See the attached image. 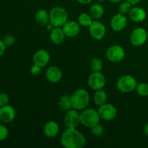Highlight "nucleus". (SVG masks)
Listing matches in <instances>:
<instances>
[{
	"mask_svg": "<svg viewBox=\"0 0 148 148\" xmlns=\"http://www.w3.org/2000/svg\"><path fill=\"white\" fill-rule=\"evenodd\" d=\"M106 57L110 62L117 63L120 62L125 56V51L123 47H121L119 45H114L111 46L107 49Z\"/></svg>",
	"mask_w": 148,
	"mask_h": 148,
	"instance_id": "obj_7",
	"label": "nucleus"
},
{
	"mask_svg": "<svg viewBox=\"0 0 148 148\" xmlns=\"http://www.w3.org/2000/svg\"><path fill=\"white\" fill-rule=\"evenodd\" d=\"M98 1H99V2H103V1H105L106 0H97Z\"/></svg>",
	"mask_w": 148,
	"mask_h": 148,
	"instance_id": "obj_39",
	"label": "nucleus"
},
{
	"mask_svg": "<svg viewBox=\"0 0 148 148\" xmlns=\"http://www.w3.org/2000/svg\"><path fill=\"white\" fill-rule=\"evenodd\" d=\"M108 1H111V2L112 3H116V4H117V3H121L123 0H108Z\"/></svg>",
	"mask_w": 148,
	"mask_h": 148,
	"instance_id": "obj_38",
	"label": "nucleus"
},
{
	"mask_svg": "<svg viewBox=\"0 0 148 148\" xmlns=\"http://www.w3.org/2000/svg\"><path fill=\"white\" fill-rule=\"evenodd\" d=\"M6 47H7V46L4 44L3 40H0V56H3L4 53H5Z\"/></svg>",
	"mask_w": 148,
	"mask_h": 148,
	"instance_id": "obj_33",
	"label": "nucleus"
},
{
	"mask_svg": "<svg viewBox=\"0 0 148 148\" xmlns=\"http://www.w3.org/2000/svg\"><path fill=\"white\" fill-rule=\"evenodd\" d=\"M104 132V129L101 124H98L91 128V133L95 137H101Z\"/></svg>",
	"mask_w": 148,
	"mask_h": 148,
	"instance_id": "obj_28",
	"label": "nucleus"
},
{
	"mask_svg": "<svg viewBox=\"0 0 148 148\" xmlns=\"http://www.w3.org/2000/svg\"><path fill=\"white\" fill-rule=\"evenodd\" d=\"M137 82L135 78L131 75H124L117 80V89L123 93H129L136 89Z\"/></svg>",
	"mask_w": 148,
	"mask_h": 148,
	"instance_id": "obj_5",
	"label": "nucleus"
},
{
	"mask_svg": "<svg viewBox=\"0 0 148 148\" xmlns=\"http://www.w3.org/2000/svg\"><path fill=\"white\" fill-rule=\"evenodd\" d=\"M89 32L92 38L100 40L105 37L106 29L105 25L100 21H93L89 26Z\"/></svg>",
	"mask_w": 148,
	"mask_h": 148,
	"instance_id": "obj_11",
	"label": "nucleus"
},
{
	"mask_svg": "<svg viewBox=\"0 0 148 148\" xmlns=\"http://www.w3.org/2000/svg\"><path fill=\"white\" fill-rule=\"evenodd\" d=\"M72 108L77 111L84 110L90 102V95L85 89H78L71 95Z\"/></svg>",
	"mask_w": 148,
	"mask_h": 148,
	"instance_id": "obj_2",
	"label": "nucleus"
},
{
	"mask_svg": "<svg viewBox=\"0 0 148 148\" xmlns=\"http://www.w3.org/2000/svg\"><path fill=\"white\" fill-rule=\"evenodd\" d=\"M147 31L142 27L134 29L130 35V42L135 46H143L147 41Z\"/></svg>",
	"mask_w": 148,
	"mask_h": 148,
	"instance_id": "obj_10",
	"label": "nucleus"
},
{
	"mask_svg": "<svg viewBox=\"0 0 148 148\" xmlns=\"http://www.w3.org/2000/svg\"><path fill=\"white\" fill-rule=\"evenodd\" d=\"M3 41H4L6 46H11L14 42V38L11 35H7V36H4Z\"/></svg>",
	"mask_w": 148,
	"mask_h": 148,
	"instance_id": "obj_31",
	"label": "nucleus"
},
{
	"mask_svg": "<svg viewBox=\"0 0 148 148\" xmlns=\"http://www.w3.org/2000/svg\"><path fill=\"white\" fill-rule=\"evenodd\" d=\"M58 105H59V108L62 110H63V111H67L73 108H72L71 96H69L68 95H62L59 98Z\"/></svg>",
	"mask_w": 148,
	"mask_h": 148,
	"instance_id": "obj_21",
	"label": "nucleus"
},
{
	"mask_svg": "<svg viewBox=\"0 0 148 148\" xmlns=\"http://www.w3.org/2000/svg\"><path fill=\"white\" fill-rule=\"evenodd\" d=\"M59 132V127L57 122L50 121L46 123L43 127V134L49 138H53L58 134Z\"/></svg>",
	"mask_w": 148,
	"mask_h": 148,
	"instance_id": "obj_17",
	"label": "nucleus"
},
{
	"mask_svg": "<svg viewBox=\"0 0 148 148\" xmlns=\"http://www.w3.org/2000/svg\"><path fill=\"white\" fill-rule=\"evenodd\" d=\"M129 16L134 23H140L146 18V12L142 7H134L131 9Z\"/></svg>",
	"mask_w": 148,
	"mask_h": 148,
	"instance_id": "obj_18",
	"label": "nucleus"
},
{
	"mask_svg": "<svg viewBox=\"0 0 148 148\" xmlns=\"http://www.w3.org/2000/svg\"><path fill=\"white\" fill-rule=\"evenodd\" d=\"M92 17H91L90 14H88L87 13H81L79 16H78V23H79L80 25L85 26V27H89L92 21Z\"/></svg>",
	"mask_w": 148,
	"mask_h": 148,
	"instance_id": "obj_24",
	"label": "nucleus"
},
{
	"mask_svg": "<svg viewBox=\"0 0 148 148\" xmlns=\"http://www.w3.org/2000/svg\"><path fill=\"white\" fill-rule=\"evenodd\" d=\"M35 20H36L37 24L41 26V27L46 26L48 23L50 22L49 13L46 10H43V9L38 10L36 12V15H35Z\"/></svg>",
	"mask_w": 148,
	"mask_h": 148,
	"instance_id": "obj_20",
	"label": "nucleus"
},
{
	"mask_svg": "<svg viewBox=\"0 0 148 148\" xmlns=\"http://www.w3.org/2000/svg\"><path fill=\"white\" fill-rule=\"evenodd\" d=\"M9 131L6 126L0 124V141L6 140L8 137Z\"/></svg>",
	"mask_w": 148,
	"mask_h": 148,
	"instance_id": "obj_29",
	"label": "nucleus"
},
{
	"mask_svg": "<svg viewBox=\"0 0 148 148\" xmlns=\"http://www.w3.org/2000/svg\"><path fill=\"white\" fill-rule=\"evenodd\" d=\"M50 23L56 27H62L68 21V12L64 7H54L49 12Z\"/></svg>",
	"mask_w": 148,
	"mask_h": 148,
	"instance_id": "obj_3",
	"label": "nucleus"
},
{
	"mask_svg": "<svg viewBox=\"0 0 148 148\" xmlns=\"http://www.w3.org/2000/svg\"><path fill=\"white\" fill-rule=\"evenodd\" d=\"M40 70H41V67L38 66V65L34 64H33V65L31 66V68H30V72H31L32 75H38V74L40 73Z\"/></svg>",
	"mask_w": 148,
	"mask_h": 148,
	"instance_id": "obj_32",
	"label": "nucleus"
},
{
	"mask_svg": "<svg viewBox=\"0 0 148 148\" xmlns=\"http://www.w3.org/2000/svg\"><path fill=\"white\" fill-rule=\"evenodd\" d=\"M93 100L95 105L98 106H101L106 103L107 100H108L106 92L103 89L98 90L95 91V94H94Z\"/></svg>",
	"mask_w": 148,
	"mask_h": 148,
	"instance_id": "obj_22",
	"label": "nucleus"
},
{
	"mask_svg": "<svg viewBox=\"0 0 148 148\" xmlns=\"http://www.w3.org/2000/svg\"><path fill=\"white\" fill-rule=\"evenodd\" d=\"M46 77L52 83L58 82L62 77V70L56 66H49L46 72Z\"/></svg>",
	"mask_w": 148,
	"mask_h": 148,
	"instance_id": "obj_16",
	"label": "nucleus"
},
{
	"mask_svg": "<svg viewBox=\"0 0 148 148\" xmlns=\"http://www.w3.org/2000/svg\"><path fill=\"white\" fill-rule=\"evenodd\" d=\"M10 102V96L5 92H0V107L8 105Z\"/></svg>",
	"mask_w": 148,
	"mask_h": 148,
	"instance_id": "obj_30",
	"label": "nucleus"
},
{
	"mask_svg": "<svg viewBox=\"0 0 148 148\" xmlns=\"http://www.w3.org/2000/svg\"><path fill=\"white\" fill-rule=\"evenodd\" d=\"M144 132L145 134H146V135L148 136V123L147 124H146L145 126L144 127Z\"/></svg>",
	"mask_w": 148,
	"mask_h": 148,
	"instance_id": "obj_37",
	"label": "nucleus"
},
{
	"mask_svg": "<svg viewBox=\"0 0 148 148\" xmlns=\"http://www.w3.org/2000/svg\"><path fill=\"white\" fill-rule=\"evenodd\" d=\"M15 110L12 106L6 105L0 107V121L4 123H10L15 118Z\"/></svg>",
	"mask_w": 148,
	"mask_h": 148,
	"instance_id": "obj_15",
	"label": "nucleus"
},
{
	"mask_svg": "<svg viewBox=\"0 0 148 148\" xmlns=\"http://www.w3.org/2000/svg\"><path fill=\"white\" fill-rule=\"evenodd\" d=\"M98 112L101 119L106 121H112L117 116L116 108L110 103H105L99 106Z\"/></svg>",
	"mask_w": 148,
	"mask_h": 148,
	"instance_id": "obj_8",
	"label": "nucleus"
},
{
	"mask_svg": "<svg viewBox=\"0 0 148 148\" xmlns=\"http://www.w3.org/2000/svg\"><path fill=\"white\" fill-rule=\"evenodd\" d=\"M135 90L137 94L140 96H148V84L145 83V82H140V83L137 84Z\"/></svg>",
	"mask_w": 148,
	"mask_h": 148,
	"instance_id": "obj_26",
	"label": "nucleus"
},
{
	"mask_svg": "<svg viewBox=\"0 0 148 148\" xmlns=\"http://www.w3.org/2000/svg\"><path fill=\"white\" fill-rule=\"evenodd\" d=\"M130 3H131L132 5H136V4H139L141 1V0H127Z\"/></svg>",
	"mask_w": 148,
	"mask_h": 148,
	"instance_id": "obj_35",
	"label": "nucleus"
},
{
	"mask_svg": "<svg viewBox=\"0 0 148 148\" xmlns=\"http://www.w3.org/2000/svg\"><path fill=\"white\" fill-rule=\"evenodd\" d=\"M132 5L131 4V3L129 2L127 0L125 1H122L119 6V12L123 14H129L132 9Z\"/></svg>",
	"mask_w": 148,
	"mask_h": 148,
	"instance_id": "obj_27",
	"label": "nucleus"
},
{
	"mask_svg": "<svg viewBox=\"0 0 148 148\" xmlns=\"http://www.w3.org/2000/svg\"><path fill=\"white\" fill-rule=\"evenodd\" d=\"M79 3L82 4H90V2H92V0H77Z\"/></svg>",
	"mask_w": 148,
	"mask_h": 148,
	"instance_id": "obj_34",
	"label": "nucleus"
},
{
	"mask_svg": "<svg viewBox=\"0 0 148 148\" xmlns=\"http://www.w3.org/2000/svg\"><path fill=\"white\" fill-rule=\"evenodd\" d=\"M90 68L92 72H101L103 69V61L99 58H94L91 60Z\"/></svg>",
	"mask_w": 148,
	"mask_h": 148,
	"instance_id": "obj_25",
	"label": "nucleus"
},
{
	"mask_svg": "<svg viewBox=\"0 0 148 148\" xmlns=\"http://www.w3.org/2000/svg\"><path fill=\"white\" fill-rule=\"evenodd\" d=\"M88 83L94 90L103 89L106 85V77L101 72H92L88 77Z\"/></svg>",
	"mask_w": 148,
	"mask_h": 148,
	"instance_id": "obj_6",
	"label": "nucleus"
},
{
	"mask_svg": "<svg viewBox=\"0 0 148 148\" xmlns=\"http://www.w3.org/2000/svg\"><path fill=\"white\" fill-rule=\"evenodd\" d=\"M110 24L114 31H121L127 27V18L124 14L119 13L111 18Z\"/></svg>",
	"mask_w": 148,
	"mask_h": 148,
	"instance_id": "obj_14",
	"label": "nucleus"
},
{
	"mask_svg": "<svg viewBox=\"0 0 148 148\" xmlns=\"http://www.w3.org/2000/svg\"><path fill=\"white\" fill-rule=\"evenodd\" d=\"M104 14V9L100 4H93L90 8V14L94 19H100Z\"/></svg>",
	"mask_w": 148,
	"mask_h": 148,
	"instance_id": "obj_23",
	"label": "nucleus"
},
{
	"mask_svg": "<svg viewBox=\"0 0 148 148\" xmlns=\"http://www.w3.org/2000/svg\"><path fill=\"white\" fill-rule=\"evenodd\" d=\"M66 36L64 33L62 27H55L53 30L51 31L49 38L50 40L53 42L54 44L59 45L63 43L64 41V39Z\"/></svg>",
	"mask_w": 148,
	"mask_h": 148,
	"instance_id": "obj_19",
	"label": "nucleus"
},
{
	"mask_svg": "<svg viewBox=\"0 0 148 148\" xmlns=\"http://www.w3.org/2000/svg\"><path fill=\"white\" fill-rule=\"evenodd\" d=\"M60 142L65 148H82L86 144V138L77 128H66L62 133Z\"/></svg>",
	"mask_w": 148,
	"mask_h": 148,
	"instance_id": "obj_1",
	"label": "nucleus"
},
{
	"mask_svg": "<svg viewBox=\"0 0 148 148\" xmlns=\"http://www.w3.org/2000/svg\"><path fill=\"white\" fill-rule=\"evenodd\" d=\"M46 26H47V29L49 30V31H51V30H53V29L55 27L54 25H53L51 23H50V22L48 23L47 25H46Z\"/></svg>",
	"mask_w": 148,
	"mask_h": 148,
	"instance_id": "obj_36",
	"label": "nucleus"
},
{
	"mask_svg": "<svg viewBox=\"0 0 148 148\" xmlns=\"http://www.w3.org/2000/svg\"><path fill=\"white\" fill-rule=\"evenodd\" d=\"M66 128H77L80 123V114L77 110L70 109L66 111L64 119Z\"/></svg>",
	"mask_w": 148,
	"mask_h": 148,
	"instance_id": "obj_9",
	"label": "nucleus"
},
{
	"mask_svg": "<svg viewBox=\"0 0 148 148\" xmlns=\"http://www.w3.org/2000/svg\"><path fill=\"white\" fill-rule=\"evenodd\" d=\"M50 54L45 49H39L33 56V62L34 64L40 67L46 66L50 61Z\"/></svg>",
	"mask_w": 148,
	"mask_h": 148,
	"instance_id": "obj_12",
	"label": "nucleus"
},
{
	"mask_svg": "<svg viewBox=\"0 0 148 148\" xmlns=\"http://www.w3.org/2000/svg\"><path fill=\"white\" fill-rule=\"evenodd\" d=\"M100 119L99 114L93 108H85L80 114L81 124L89 128L99 124Z\"/></svg>",
	"mask_w": 148,
	"mask_h": 148,
	"instance_id": "obj_4",
	"label": "nucleus"
},
{
	"mask_svg": "<svg viewBox=\"0 0 148 148\" xmlns=\"http://www.w3.org/2000/svg\"><path fill=\"white\" fill-rule=\"evenodd\" d=\"M62 28L66 37H75L80 32V25L78 22L70 20L66 22Z\"/></svg>",
	"mask_w": 148,
	"mask_h": 148,
	"instance_id": "obj_13",
	"label": "nucleus"
}]
</instances>
